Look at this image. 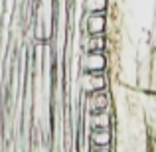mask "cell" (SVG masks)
Segmentation results:
<instances>
[{
    "mask_svg": "<svg viewBox=\"0 0 156 152\" xmlns=\"http://www.w3.org/2000/svg\"><path fill=\"white\" fill-rule=\"evenodd\" d=\"M107 12H85L83 16V32L91 36H99V34H107Z\"/></svg>",
    "mask_w": 156,
    "mask_h": 152,
    "instance_id": "cell-1",
    "label": "cell"
},
{
    "mask_svg": "<svg viewBox=\"0 0 156 152\" xmlns=\"http://www.w3.org/2000/svg\"><path fill=\"white\" fill-rule=\"evenodd\" d=\"M83 69L85 71H91V73H103L109 67V55L105 51H85L83 59Z\"/></svg>",
    "mask_w": 156,
    "mask_h": 152,
    "instance_id": "cell-2",
    "label": "cell"
},
{
    "mask_svg": "<svg viewBox=\"0 0 156 152\" xmlns=\"http://www.w3.org/2000/svg\"><path fill=\"white\" fill-rule=\"evenodd\" d=\"M109 85V79H107L105 71L103 73H91V71H85L81 75V87H83L85 93H95L101 91V89H107Z\"/></svg>",
    "mask_w": 156,
    "mask_h": 152,
    "instance_id": "cell-3",
    "label": "cell"
},
{
    "mask_svg": "<svg viewBox=\"0 0 156 152\" xmlns=\"http://www.w3.org/2000/svg\"><path fill=\"white\" fill-rule=\"evenodd\" d=\"M87 125H89V130H93V129H111V111L87 113Z\"/></svg>",
    "mask_w": 156,
    "mask_h": 152,
    "instance_id": "cell-4",
    "label": "cell"
},
{
    "mask_svg": "<svg viewBox=\"0 0 156 152\" xmlns=\"http://www.w3.org/2000/svg\"><path fill=\"white\" fill-rule=\"evenodd\" d=\"M89 140L93 146H111L113 133H111V129H93L89 130Z\"/></svg>",
    "mask_w": 156,
    "mask_h": 152,
    "instance_id": "cell-5",
    "label": "cell"
},
{
    "mask_svg": "<svg viewBox=\"0 0 156 152\" xmlns=\"http://www.w3.org/2000/svg\"><path fill=\"white\" fill-rule=\"evenodd\" d=\"M85 12H107L109 10V0H83Z\"/></svg>",
    "mask_w": 156,
    "mask_h": 152,
    "instance_id": "cell-6",
    "label": "cell"
},
{
    "mask_svg": "<svg viewBox=\"0 0 156 152\" xmlns=\"http://www.w3.org/2000/svg\"><path fill=\"white\" fill-rule=\"evenodd\" d=\"M89 152H113V150H111V146H93Z\"/></svg>",
    "mask_w": 156,
    "mask_h": 152,
    "instance_id": "cell-7",
    "label": "cell"
}]
</instances>
